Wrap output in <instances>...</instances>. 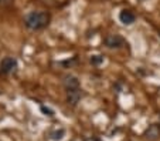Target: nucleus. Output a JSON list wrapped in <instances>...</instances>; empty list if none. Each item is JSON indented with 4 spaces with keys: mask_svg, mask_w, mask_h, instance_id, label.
<instances>
[{
    "mask_svg": "<svg viewBox=\"0 0 160 141\" xmlns=\"http://www.w3.org/2000/svg\"><path fill=\"white\" fill-rule=\"evenodd\" d=\"M51 16L47 12H31L24 17V23L30 30H41L50 24Z\"/></svg>",
    "mask_w": 160,
    "mask_h": 141,
    "instance_id": "obj_1",
    "label": "nucleus"
},
{
    "mask_svg": "<svg viewBox=\"0 0 160 141\" xmlns=\"http://www.w3.org/2000/svg\"><path fill=\"white\" fill-rule=\"evenodd\" d=\"M17 67V60L13 57H4L0 62V73L2 74H10Z\"/></svg>",
    "mask_w": 160,
    "mask_h": 141,
    "instance_id": "obj_2",
    "label": "nucleus"
},
{
    "mask_svg": "<svg viewBox=\"0 0 160 141\" xmlns=\"http://www.w3.org/2000/svg\"><path fill=\"white\" fill-rule=\"evenodd\" d=\"M103 43L109 49H119V47H122L125 44V40L118 34H109V36L105 37Z\"/></svg>",
    "mask_w": 160,
    "mask_h": 141,
    "instance_id": "obj_3",
    "label": "nucleus"
},
{
    "mask_svg": "<svg viewBox=\"0 0 160 141\" xmlns=\"http://www.w3.org/2000/svg\"><path fill=\"white\" fill-rule=\"evenodd\" d=\"M143 138L148 141H156L160 138V124H152L143 133Z\"/></svg>",
    "mask_w": 160,
    "mask_h": 141,
    "instance_id": "obj_4",
    "label": "nucleus"
},
{
    "mask_svg": "<svg viewBox=\"0 0 160 141\" xmlns=\"http://www.w3.org/2000/svg\"><path fill=\"white\" fill-rule=\"evenodd\" d=\"M82 97V91L81 89H72V90H67V103L72 107H75L79 103Z\"/></svg>",
    "mask_w": 160,
    "mask_h": 141,
    "instance_id": "obj_5",
    "label": "nucleus"
},
{
    "mask_svg": "<svg viewBox=\"0 0 160 141\" xmlns=\"http://www.w3.org/2000/svg\"><path fill=\"white\" fill-rule=\"evenodd\" d=\"M119 20H121L122 24L130 26V24H133V23H135L136 17H135V14H133L130 10H122V12L119 13Z\"/></svg>",
    "mask_w": 160,
    "mask_h": 141,
    "instance_id": "obj_6",
    "label": "nucleus"
},
{
    "mask_svg": "<svg viewBox=\"0 0 160 141\" xmlns=\"http://www.w3.org/2000/svg\"><path fill=\"white\" fill-rule=\"evenodd\" d=\"M62 84H64V87H65V90L79 89V80L77 79L75 76H71V74H68V76L64 77Z\"/></svg>",
    "mask_w": 160,
    "mask_h": 141,
    "instance_id": "obj_7",
    "label": "nucleus"
},
{
    "mask_svg": "<svg viewBox=\"0 0 160 141\" xmlns=\"http://www.w3.org/2000/svg\"><path fill=\"white\" fill-rule=\"evenodd\" d=\"M65 137V130L62 127H57V128H52L51 131L48 133V138L51 141H61Z\"/></svg>",
    "mask_w": 160,
    "mask_h": 141,
    "instance_id": "obj_8",
    "label": "nucleus"
},
{
    "mask_svg": "<svg viewBox=\"0 0 160 141\" xmlns=\"http://www.w3.org/2000/svg\"><path fill=\"white\" fill-rule=\"evenodd\" d=\"M89 62L92 63V64H99V63H102V62H103V58L101 57V56H92Z\"/></svg>",
    "mask_w": 160,
    "mask_h": 141,
    "instance_id": "obj_9",
    "label": "nucleus"
},
{
    "mask_svg": "<svg viewBox=\"0 0 160 141\" xmlns=\"http://www.w3.org/2000/svg\"><path fill=\"white\" fill-rule=\"evenodd\" d=\"M41 111L45 114V116H48V117L54 116V111H52L51 108H48V107H44V106H41Z\"/></svg>",
    "mask_w": 160,
    "mask_h": 141,
    "instance_id": "obj_10",
    "label": "nucleus"
},
{
    "mask_svg": "<svg viewBox=\"0 0 160 141\" xmlns=\"http://www.w3.org/2000/svg\"><path fill=\"white\" fill-rule=\"evenodd\" d=\"M84 141H102V140H101L99 137H94V135H92V137H85Z\"/></svg>",
    "mask_w": 160,
    "mask_h": 141,
    "instance_id": "obj_11",
    "label": "nucleus"
},
{
    "mask_svg": "<svg viewBox=\"0 0 160 141\" xmlns=\"http://www.w3.org/2000/svg\"><path fill=\"white\" fill-rule=\"evenodd\" d=\"M0 2H2V0H0Z\"/></svg>",
    "mask_w": 160,
    "mask_h": 141,
    "instance_id": "obj_12",
    "label": "nucleus"
}]
</instances>
